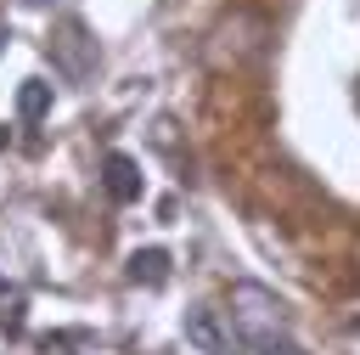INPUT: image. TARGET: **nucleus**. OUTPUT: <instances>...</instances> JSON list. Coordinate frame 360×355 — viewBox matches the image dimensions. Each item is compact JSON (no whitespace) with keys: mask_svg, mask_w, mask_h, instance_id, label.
I'll use <instances>...</instances> for the list:
<instances>
[{"mask_svg":"<svg viewBox=\"0 0 360 355\" xmlns=\"http://www.w3.org/2000/svg\"><path fill=\"white\" fill-rule=\"evenodd\" d=\"M163 276H169V248H135V254H129V282L158 287Z\"/></svg>","mask_w":360,"mask_h":355,"instance_id":"20e7f679","label":"nucleus"},{"mask_svg":"<svg viewBox=\"0 0 360 355\" xmlns=\"http://www.w3.org/2000/svg\"><path fill=\"white\" fill-rule=\"evenodd\" d=\"M101 186L112 203H141V163L129 152H107L101 158Z\"/></svg>","mask_w":360,"mask_h":355,"instance_id":"7ed1b4c3","label":"nucleus"},{"mask_svg":"<svg viewBox=\"0 0 360 355\" xmlns=\"http://www.w3.org/2000/svg\"><path fill=\"white\" fill-rule=\"evenodd\" d=\"M231 327H236L248 344L287 332V304H281V293H270V287H259V282H231Z\"/></svg>","mask_w":360,"mask_h":355,"instance_id":"f257e3e1","label":"nucleus"},{"mask_svg":"<svg viewBox=\"0 0 360 355\" xmlns=\"http://www.w3.org/2000/svg\"><path fill=\"white\" fill-rule=\"evenodd\" d=\"M180 332H186V344H191L197 355H225V349H231V327L219 321L214 304H191V310L180 316Z\"/></svg>","mask_w":360,"mask_h":355,"instance_id":"f03ea898","label":"nucleus"},{"mask_svg":"<svg viewBox=\"0 0 360 355\" xmlns=\"http://www.w3.org/2000/svg\"><path fill=\"white\" fill-rule=\"evenodd\" d=\"M253 349H259V355H304V349H298V344H292L287 332H276V338H259Z\"/></svg>","mask_w":360,"mask_h":355,"instance_id":"423d86ee","label":"nucleus"},{"mask_svg":"<svg viewBox=\"0 0 360 355\" xmlns=\"http://www.w3.org/2000/svg\"><path fill=\"white\" fill-rule=\"evenodd\" d=\"M45 113H51V85H45V79H22V90H17V118L39 124Z\"/></svg>","mask_w":360,"mask_h":355,"instance_id":"39448f33","label":"nucleus"}]
</instances>
